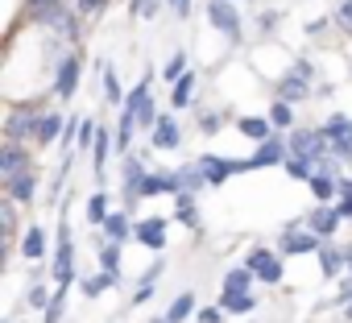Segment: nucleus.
<instances>
[{
    "mask_svg": "<svg viewBox=\"0 0 352 323\" xmlns=\"http://www.w3.org/2000/svg\"><path fill=\"white\" fill-rule=\"evenodd\" d=\"M21 257H30V261H46V253H50V245H46V228H38V224H30L25 232H21Z\"/></svg>",
    "mask_w": 352,
    "mask_h": 323,
    "instance_id": "obj_20",
    "label": "nucleus"
},
{
    "mask_svg": "<svg viewBox=\"0 0 352 323\" xmlns=\"http://www.w3.org/2000/svg\"><path fill=\"white\" fill-rule=\"evenodd\" d=\"M344 319H352V302H348V307H344Z\"/></svg>",
    "mask_w": 352,
    "mask_h": 323,
    "instance_id": "obj_57",
    "label": "nucleus"
},
{
    "mask_svg": "<svg viewBox=\"0 0 352 323\" xmlns=\"http://www.w3.org/2000/svg\"><path fill=\"white\" fill-rule=\"evenodd\" d=\"M5 323H9V319H5Z\"/></svg>",
    "mask_w": 352,
    "mask_h": 323,
    "instance_id": "obj_60",
    "label": "nucleus"
},
{
    "mask_svg": "<svg viewBox=\"0 0 352 323\" xmlns=\"http://www.w3.org/2000/svg\"><path fill=\"white\" fill-rule=\"evenodd\" d=\"M278 25H282V13H278V9H270V13L261 9V13H257V30H261V34H274Z\"/></svg>",
    "mask_w": 352,
    "mask_h": 323,
    "instance_id": "obj_46",
    "label": "nucleus"
},
{
    "mask_svg": "<svg viewBox=\"0 0 352 323\" xmlns=\"http://www.w3.org/2000/svg\"><path fill=\"white\" fill-rule=\"evenodd\" d=\"M174 220H179L183 228H191V232H204V220H199V195L183 191L179 199H174Z\"/></svg>",
    "mask_w": 352,
    "mask_h": 323,
    "instance_id": "obj_18",
    "label": "nucleus"
},
{
    "mask_svg": "<svg viewBox=\"0 0 352 323\" xmlns=\"http://www.w3.org/2000/svg\"><path fill=\"white\" fill-rule=\"evenodd\" d=\"M278 257H302V253H319L323 249V241L302 224V228H282V236H278Z\"/></svg>",
    "mask_w": 352,
    "mask_h": 323,
    "instance_id": "obj_9",
    "label": "nucleus"
},
{
    "mask_svg": "<svg viewBox=\"0 0 352 323\" xmlns=\"http://www.w3.org/2000/svg\"><path fill=\"white\" fill-rule=\"evenodd\" d=\"M116 286H120V274H87V278L79 282L83 298H100V294H108V290H116Z\"/></svg>",
    "mask_w": 352,
    "mask_h": 323,
    "instance_id": "obj_29",
    "label": "nucleus"
},
{
    "mask_svg": "<svg viewBox=\"0 0 352 323\" xmlns=\"http://www.w3.org/2000/svg\"><path fill=\"white\" fill-rule=\"evenodd\" d=\"M236 129H241L249 141H257V145H261V141H270V137L278 133V129L270 124V116H236Z\"/></svg>",
    "mask_w": 352,
    "mask_h": 323,
    "instance_id": "obj_26",
    "label": "nucleus"
},
{
    "mask_svg": "<svg viewBox=\"0 0 352 323\" xmlns=\"http://www.w3.org/2000/svg\"><path fill=\"white\" fill-rule=\"evenodd\" d=\"M195 87H199V71H187L179 83L170 87V108H191V100H195Z\"/></svg>",
    "mask_w": 352,
    "mask_h": 323,
    "instance_id": "obj_25",
    "label": "nucleus"
},
{
    "mask_svg": "<svg viewBox=\"0 0 352 323\" xmlns=\"http://www.w3.org/2000/svg\"><path fill=\"white\" fill-rule=\"evenodd\" d=\"M50 298H54V294H50V290H46L42 282H34V286H30V307H34V311H42V315H46Z\"/></svg>",
    "mask_w": 352,
    "mask_h": 323,
    "instance_id": "obj_45",
    "label": "nucleus"
},
{
    "mask_svg": "<svg viewBox=\"0 0 352 323\" xmlns=\"http://www.w3.org/2000/svg\"><path fill=\"white\" fill-rule=\"evenodd\" d=\"M241 265H249V269H253V278H257V282H265V286H278V282H282V257H278V249L253 245V249L245 253V261H241Z\"/></svg>",
    "mask_w": 352,
    "mask_h": 323,
    "instance_id": "obj_6",
    "label": "nucleus"
},
{
    "mask_svg": "<svg viewBox=\"0 0 352 323\" xmlns=\"http://www.w3.org/2000/svg\"><path fill=\"white\" fill-rule=\"evenodd\" d=\"M162 315H166V323H187L191 315H199V307H195V294H191V290L174 294V302H170Z\"/></svg>",
    "mask_w": 352,
    "mask_h": 323,
    "instance_id": "obj_24",
    "label": "nucleus"
},
{
    "mask_svg": "<svg viewBox=\"0 0 352 323\" xmlns=\"http://www.w3.org/2000/svg\"><path fill=\"white\" fill-rule=\"evenodd\" d=\"M153 298V286H137V294H133V307H141V302H149Z\"/></svg>",
    "mask_w": 352,
    "mask_h": 323,
    "instance_id": "obj_53",
    "label": "nucleus"
},
{
    "mask_svg": "<svg viewBox=\"0 0 352 323\" xmlns=\"http://www.w3.org/2000/svg\"><path fill=\"white\" fill-rule=\"evenodd\" d=\"M224 5H236V0H224Z\"/></svg>",
    "mask_w": 352,
    "mask_h": 323,
    "instance_id": "obj_59",
    "label": "nucleus"
},
{
    "mask_svg": "<svg viewBox=\"0 0 352 323\" xmlns=\"http://www.w3.org/2000/svg\"><path fill=\"white\" fill-rule=\"evenodd\" d=\"M253 269L249 265H232L228 274H224V290L220 294H228V298H236V294H253Z\"/></svg>",
    "mask_w": 352,
    "mask_h": 323,
    "instance_id": "obj_23",
    "label": "nucleus"
},
{
    "mask_svg": "<svg viewBox=\"0 0 352 323\" xmlns=\"http://www.w3.org/2000/svg\"><path fill=\"white\" fill-rule=\"evenodd\" d=\"M344 249H348V274H352V245H344Z\"/></svg>",
    "mask_w": 352,
    "mask_h": 323,
    "instance_id": "obj_56",
    "label": "nucleus"
},
{
    "mask_svg": "<svg viewBox=\"0 0 352 323\" xmlns=\"http://www.w3.org/2000/svg\"><path fill=\"white\" fill-rule=\"evenodd\" d=\"M274 91H278V100H286V104H302L315 87L302 83L298 75H282V79H274Z\"/></svg>",
    "mask_w": 352,
    "mask_h": 323,
    "instance_id": "obj_22",
    "label": "nucleus"
},
{
    "mask_svg": "<svg viewBox=\"0 0 352 323\" xmlns=\"http://www.w3.org/2000/svg\"><path fill=\"white\" fill-rule=\"evenodd\" d=\"M336 302H344V307L352 302V274H348V278L340 282V290H336Z\"/></svg>",
    "mask_w": 352,
    "mask_h": 323,
    "instance_id": "obj_51",
    "label": "nucleus"
},
{
    "mask_svg": "<svg viewBox=\"0 0 352 323\" xmlns=\"http://www.w3.org/2000/svg\"><path fill=\"white\" fill-rule=\"evenodd\" d=\"M153 195H170V170H149V179L141 183V199H153Z\"/></svg>",
    "mask_w": 352,
    "mask_h": 323,
    "instance_id": "obj_37",
    "label": "nucleus"
},
{
    "mask_svg": "<svg viewBox=\"0 0 352 323\" xmlns=\"http://www.w3.org/2000/svg\"><path fill=\"white\" fill-rule=\"evenodd\" d=\"M224 315H253L257 311V294H236V298H228V294H220V302H216Z\"/></svg>",
    "mask_w": 352,
    "mask_h": 323,
    "instance_id": "obj_33",
    "label": "nucleus"
},
{
    "mask_svg": "<svg viewBox=\"0 0 352 323\" xmlns=\"http://www.w3.org/2000/svg\"><path fill=\"white\" fill-rule=\"evenodd\" d=\"M104 241H116V245H124L133 232H137V224H133V212H112L108 220H104Z\"/></svg>",
    "mask_w": 352,
    "mask_h": 323,
    "instance_id": "obj_21",
    "label": "nucleus"
},
{
    "mask_svg": "<svg viewBox=\"0 0 352 323\" xmlns=\"http://www.w3.org/2000/svg\"><path fill=\"white\" fill-rule=\"evenodd\" d=\"M50 278H54V286H67V290H71V282L79 278V274H75V241H71V224H67V216L58 220V236H54V261H50Z\"/></svg>",
    "mask_w": 352,
    "mask_h": 323,
    "instance_id": "obj_3",
    "label": "nucleus"
},
{
    "mask_svg": "<svg viewBox=\"0 0 352 323\" xmlns=\"http://www.w3.org/2000/svg\"><path fill=\"white\" fill-rule=\"evenodd\" d=\"M290 75H298L302 83H311V87H315V63H311L307 54H298V58H294V67H290Z\"/></svg>",
    "mask_w": 352,
    "mask_h": 323,
    "instance_id": "obj_44",
    "label": "nucleus"
},
{
    "mask_svg": "<svg viewBox=\"0 0 352 323\" xmlns=\"http://www.w3.org/2000/svg\"><path fill=\"white\" fill-rule=\"evenodd\" d=\"M63 311H67V286H54V298H50L42 323H63Z\"/></svg>",
    "mask_w": 352,
    "mask_h": 323,
    "instance_id": "obj_39",
    "label": "nucleus"
},
{
    "mask_svg": "<svg viewBox=\"0 0 352 323\" xmlns=\"http://www.w3.org/2000/svg\"><path fill=\"white\" fill-rule=\"evenodd\" d=\"M336 212H340V220H352V199H336Z\"/></svg>",
    "mask_w": 352,
    "mask_h": 323,
    "instance_id": "obj_54",
    "label": "nucleus"
},
{
    "mask_svg": "<svg viewBox=\"0 0 352 323\" xmlns=\"http://www.w3.org/2000/svg\"><path fill=\"white\" fill-rule=\"evenodd\" d=\"M195 120H199V133H208V137H212L228 116H224V112H212V108H195Z\"/></svg>",
    "mask_w": 352,
    "mask_h": 323,
    "instance_id": "obj_41",
    "label": "nucleus"
},
{
    "mask_svg": "<svg viewBox=\"0 0 352 323\" xmlns=\"http://www.w3.org/2000/svg\"><path fill=\"white\" fill-rule=\"evenodd\" d=\"M133 133H137V116L120 108V120H116V129H112V137H116V153L129 157V149H133Z\"/></svg>",
    "mask_w": 352,
    "mask_h": 323,
    "instance_id": "obj_30",
    "label": "nucleus"
},
{
    "mask_svg": "<svg viewBox=\"0 0 352 323\" xmlns=\"http://www.w3.org/2000/svg\"><path fill=\"white\" fill-rule=\"evenodd\" d=\"M0 228H5V249L21 245V241H17V203H13V199L0 203Z\"/></svg>",
    "mask_w": 352,
    "mask_h": 323,
    "instance_id": "obj_31",
    "label": "nucleus"
},
{
    "mask_svg": "<svg viewBox=\"0 0 352 323\" xmlns=\"http://www.w3.org/2000/svg\"><path fill=\"white\" fill-rule=\"evenodd\" d=\"M157 0H129V17H153Z\"/></svg>",
    "mask_w": 352,
    "mask_h": 323,
    "instance_id": "obj_47",
    "label": "nucleus"
},
{
    "mask_svg": "<svg viewBox=\"0 0 352 323\" xmlns=\"http://www.w3.org/2000/svg\"><path fill=\"white\" fill-rule=\"evenodd\" d=\"M100 67H104V75H100V79H104V100H108V104H124L129 96H124V87H120V79H116L112 63H100Z\"/></svg>",
    "mask_w": 352,
    "mask_h": 323,
    "instance_id": "obj_35",
    "label": "nucleus"
},
{
    "mask_svg": "<svg viewBox=\"0 0 352 323\" xmlns=\"http://www.w3.org/2000/svg\"><path fill=\"white\" fill-rule=\"evenodd\" d=\"M149 83H153V75H141V83L129 91V100H124V112H133L137 116V129H149L153 133V124L162 120V112H157V104H153V96H149Z\"/></svg>",
    "mask_w": 352,
    "mask_h": 323,
    "instance_id": "obj_4",
    "label": "nucleus"
},
{
    "mask_svg": "<svg viewBox=\"0 0 352 323\" xmlns=\"http://www.w3.org/2000/svg\"><path fill=\"white\" fill-rule=\"evenodd\" d=\"M286 141H290V157H307V162H315V166L336 162L323 129H294V133H286Z\"/></svg>",
    "mask_w": 352,
    "mask_h": 323,
    "instance_id": "obj_1",
    "label": "nucleus"
},
{
    "mask_svg": "<svg viewBox=\"0 0 352 323\" xmlns=\"http://www.w3.org/2000/svg\"><path fill=\"white\" fill-rule=\"evenodd\" d=\"M149 323H166V315H153V319H149Z\"/></svg>",
    "mask_w": 352,
    "mask_h": 323,
    "instance_id": "obj_58",
    "label": "nucleus"
},
{
    "mask_svg": "<svg viewBox=\"0 0 352 323\" xmlns=\"http://www.w3.org/2000/svg\"><path fill=\"white\" fill-rule=\"evenodd\" d=\"M112 212H108V195L104 191H96L91 199H87V224H96V228H104V220H108Z\"/></svg>",
    "mask_w": 352,
    "mask_h": 323,
    "instance_id": "obj_38",
    "label": "nucleus"
},
{
    "mask_svg": "<svg viewBox=\"0 0 352 323\" xmlns=\"http://www.w3.org/2000/svg\"><path fill=\"white\" fill-rule=\"evenodd\" d=\"M323 133H327L331 157H336V162H352V116L331 112V116L323 120Z\"/></svg>",
    "mask_w": 352,
    "mask_h": 323,
    "instance_id": "obj_8",
    "label": "nucleus"
},
{
    "mask_svg": "<svg viewBox=\"0 0 352 323\" xmlns=\"http://www.w3.org/2000/svg\"><path fill=\"white\" fill-rule=\"evenodd\" d=\"M96 257H100V265H104V274H120V245L116 241H96Z\"/></svg>",
    "mask_w": 352,
    "mask_h": 323,
    "instance_id": "obj_32",
    "label": "nucleus"
},
{
    "mask_svg": "<svg viewBox=\"0 0 352 323\" xmlns=\"http://www.w3.org/2000/svg\"><path fill=\"white\" fill-rule=\"evenodd\" d=\"M208 25L220 30L232 46L245 42V21H241V9H236V5H224V0H208Z\"/></svg>",
    "mask_w": 352,
    "mask_h": 323,
    "instance_id": "obj_5",
    "label": "nucleus"
},
{
    "mask_svg": "<svg viewBox=\"0 0 352 323\" xmlns=\"http://www.w3.org/2000/svg\"><path fill=\"white\" fill-rule=\"evenodd\" d=\"M149 145L153 149H179L183 145V129H179V120H174V112H162V120L149 133Z\"/></svg>",
    "mask_w": 352,
    "mask_h": 323,
    "instance_id": "obj_16",
    "label": "nucleus"
},
{
    "mask_svg": "<svg viewBox=\"0 0 352 323\" xmlns=\"http://www.w3.org/2000/svg\"><path fill=\"white\" fill-rule=\"evenodd\" d=\"M340 199H352V179L340 175Z\"/></svg>",
    "mask_w": 352,
    "mask_h": 323,
    "instance_id": "obj_55",
    "label": "nucleus"
},
{
    "mask_svg": "<svg viewBox=\"0 0 352 323\" xmlns=\"http://www.w3.org/2000/svg\"><path fill=\"white\" fill-rule=\"evenodd\" d=\"M265 116H270V124H274L278 133H294V129H298V116H294V104H286V100H274Z\"/></svg>",
    "mask_w": 352,
    "mask_h": 323,
    "instance_id": "obj_27",
    "label": "nucleus"
},
{
    "mask_svg": "<svg viewBox=\"0 0 352 323\" xmlns=\"http://www.w3.org/2000/svg\"><path fill=\"white\" fill-rule=\"evenodd\" d=\"M46 120V108L42 104H17L9 116H5V141H38V129Z\"/></svg>",
    "mask_w": 352,
    "mask_h": 323,
    "instance_id": "obj_2",
    "label": "nucleus"
},
{
    "mask_svg": "<svg viewBox=\"0 0 352 323\" xmlns=\"http://www.w3.org/2000/svg\"><path fill=\"white\" fill-rule=\"evenodd\" d=\"M38 187H42V183H38V175H34V170H25V175H17V179H9V183H5V195H9L13 203H34V199H38Z\"/></svg>",
    "mask_w": 352,
    "mask_h": 323,
    "instance_id": "obj_19",
    "label": "nucleus"
},
{
    "mask_svg": "<svg viewBox=\"0 0 352 323\" xmlns=\"http://www.w3.org/2000/svg\"><path fill=\"white\" fill-rule=\"evenodd\" d=\"M79 75H83L79 54H63V58L54 63V83H50V91H54L63 104H71V100H75V91H79Z\"/></svg>",
    "mask_w": 352,
    "mask_h": 323,
    "instance_id": "obj_7",
    "label": "nucleus"
},
{
    "mask_svg": "<svg viewBox=\"0 0 352 323\" xmlns=\"http://www.w3.org/2000/svg\"><path fill=\"white\" fill-rule=\"evenodd\" d=\"M187 71H191V67H187V54H183V50H174V54L166 58V67H162V79H166V83L174 87V83H179V79H183Z\"/></svg>",
    "mask_w": 352,
    "mask_h": 323,
    "instance_id": "obj_36",
    "label": "nucleus"
},
{
    "mask_svg": "<svg viewBox=\"0 0 352 323\" xmlns=\"http://www.w3.org/2000/svg\"><path fill=\"white\" fill-rule=\"evenodd\" d=\"M290 162V141L282 137V133H274L270 141H261L253 153H249V166L253 170H265V166H286Z\"/></svg>",
    "mask_w": 352,
    "mask_h": 323,
    "instance_id": "obj_10",
    "label": "nucleus"
},
{
    "mask_svg": "<svg viewBox=\"0 0 352 323\" xmlns=\"http://www.w3.org/2000/svg\"><path fill=\"white\" fill-rule=\"evenodd\" d=\"M108 5H112V0H75V13L79 17H104Z\"/></svg>",
    "mask_w": 352,
    "mask_h": 323,
    "instance_id": "obj_42",
    "label": "nucleus"
},
{
    "mask_svg": "<svg viewBox=\"0 0 352 323\" xmlns=\"http://www.w3.org/2000/svg\"><path fill=\"white\" fill-rule=\"evenodd\" d=\"M25 170H34V157H30V149L21 145V141H0V179H17V175H25Z\"/></svg>",
    "mask_w": 352,
    "mask_h": 323,
    "instance_id": "obj_11",
    "label": "nucleus"
},
{
    "mask_svg": "<svg viewBox=\"0 0 352 323\" xmlns=\"http://www.w3.org/2000/svg\"><path fill=\"white\" fill-rule=\"evenodd\" d=\"M331 21H336L344 34H352V0H340V5L331 9Z\"/></svg>",
    "mask_w": 352,
    "mask_h": 323,
    "instance_id": "obj_43",
    "label": "nucleus"
},
{
    "mask_svg": "<svg viewBox=\"0 0 352 323\" xmlns=\"http://www.w3.org/2000/svg\"><path fill=\"white\" fill-rule=\"evenodd\" d=\"M63 13H67V0H25V17L38 21V25H46V30H50Z\"/></svg>",
    "mask_w": 352,
    "mask_h": 323,
    "instance_id": "obj_17",
    "label": "nucleus"
},
{
    "mask_svg": "<svg viewBox=\"0 0 352 323\" xmlns=\"http://www.w3.org/2000/svg\"><path fill=\"white\" fill-rule=\"evenodd\" d=\"M282 170H286V179H294V183H311V179L319 175V166H315V162H307V157H290Z\"/></svg>",
    "mask_w": 352,
    "mask_h": 323,
    "instance_id": "obj_34",
    "label": "nucleus"
},
{
    "mask_svg": "<svg viewBox=\"0 0 352 323\" xmlns=\"http://www.w3.org/2000/svg\"><path fill=\"white\" fill-rule=\"evenodd\" d=\"M166 9L174 17H191V0H166Z\"/></svg>",
    "mask_w": 352,
    "mask_h": 323,
    "instance_id": "obj_50",
    "label": "nucleus"
},
{
    "mask_svg": "<svg viewBox=\"0 0 352 323\" xmlns=\"http://www.w3.org/2000/svg\"><path fill=\"white\" fill-rule=\"evenodd\" d=\"M179 175H183V187H187L191 195H199V191L208 187V179H204V170L195 166V162H191V166H179Z\"/></svg>",
    "mask_w": 352,
    "mask_h": 323,
    "instance_id": "obj_40",
    "label": "nucleus"
},
{
    "mask_svg": "<svg viewBox=\"0 0 352 323\" xmlns=\"http://www.w3.org/2000/svg\"><path fill=\"white\" fill-rule=\"evenodd\" d=\"M195 166L204 170L208 187H220V183H228L232 175H241V162H232V157H220V153H199V157H195Z\"/></svg>",
    "mask_w": 352,
    "mask_h": 323,
    "instance_id": "obj_12",
    "label": "nucleus"
},
{
    "mask_svg": "<svg viewBox=\"0 0 352 323\" xmlns=\"http://www.w3.org/2000/svg\"><path fill=\"white\" fill-rule=\"evenodd\" d=\"M315 257H319L323 278H348V249H344L340 241H323V249H319Z\"/></svg>",
    "mask_w": 352,
    "mask_h": 323,
    "instance_id": "obj_15",
    "label": "nucleus"
},
{
    "mask_svg": "<svg viewBox=\"0 0 352 323\" xmlns=\"http://www.w3.org/2000/svg\"><path fill=\"white\" fill-rule=\"evenodd\" d=\"M67 120H71V116H63V112H46V120H42V129H38V141H34V145H54V141H63Z\"/></svg>",
    "mask_w": 352,
    "mask_h": 323,
    "instance_id": "obj_28",
    "label": "nucleus"
},
{
    "mask_svg": "<svg viewBox=\"0 0 352 323\" xmlns=\"http://www.w3.org/2000/svg\"><path fill=\"white\" fill-rule=\"evenodd\" d=\"M327 25H331V13H327V17H319V21H307V34L315 38V34H323Z\"/></svg>",
    "mask_w": 352,
    "mask_h": 323,
    "instance_id": "obj_52",
    "label": "nucleus"
},
{
    "mask_svg": "<svg viewBox=\"0 0 352 323\" xmlns=\"http://www.w3.org/2000/svg\"><path fill=\"white\" fill-rule=\"evenodd\" d=\"M133 241H141L145 249H153V253L162 257V253H166V216H145V220H137Z\"/></svg>",
    "mask_w": 352,
    "mask_h": 323,
    "instance_id": "obj_14",
    "label": "nucleus"
},
{
    "mask_svg": "<svg viewBox=\"0 0 352 323\" xmlns=\"http://www.w3.org/2000/svg\"><path fill=\"white\" fill-rule=\"evenodd\" d=\"M220 319H224V311H220V307H204V311L195 315V323H220Z\"/></svg>",
    "mask_w": 352,
    "mask_h": 323,
    "instance_id": "obj_49",
    "label": "nucleus"
},
{
    "mask_svg": "<svg viewBox=\"0 0 352 323\" xmlns=\"http://www.w3.org/2000/svg\"><path fill=\"white\" fill-rule=\"evenodd\" d=\"M162 269H166V257H153V265L141 269V286H153V282L162 278Z\"/></svg>",
    "mask_w": 352,
    "mask_h": 323,
    "instance_id": "obj_48",
    "label": "nucleus"
},
{
    "mask_svg": "<svg viewBox=\"0 0 352 323\" xmlns=\"http://www.w3.org/2000/svg\"><path fill=\"white\" fill-rule=\"evenodd\" d=\"M344 220H340V212H336V203H323V208H311L307 212V228L319 236V241H336V228H340Z\"/></svg>",
    "mask_w": 352,
    "mask_h": 323,
    "instance_id": "obj_13",
    "label": "nucleus"
}]
</instances>
